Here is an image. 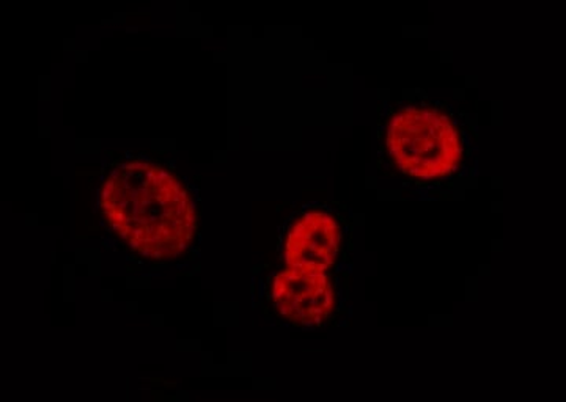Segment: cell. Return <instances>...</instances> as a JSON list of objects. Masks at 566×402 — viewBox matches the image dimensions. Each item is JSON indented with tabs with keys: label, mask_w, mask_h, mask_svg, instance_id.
Here are the masks:
<instances>
[{
	"label": "cell",
	"mask_w": 566,
	"mask_h": 402,
	"mask_svg": "<svg viewBox=\"0 0 566 402\" xmlns=\"http://www.w3.org/2000/svg\"><path fill=\"white\" fill-rule=\"evenodd\" d=\"M99 208L112 230L147 258H177L196 232L191 193L174 171L156 162L117 163L104 178Z\"/></svg>",
	"instance_id": "6da1fadb"
},
{
	"label": "cell",
	"mask_w": 566,
	"mask_h": 402,
	"mask_svg": "<svg viewBox=\"0 0 566 402\" xmlns=\"http://www.w3.org/2000/svg\"><path fill=\"white\" fill-rule=\"evenodd\" d=\"M471 136L455 107L431 98L400 100L387 114L385 158L398 180L434 191L457 180L471 156Z\"/></svg>",
	"instance_id": "7a4b0ae2"
},
{
	"label": "cell",
	"mask_w": 566,
	"mask_h": 402,
	"mask_svg": "<svg viewBox=\"0 0 566 402\" xmlns=\"http://www.w3.org/2000/svg\"><path fill=\"white\" fill-rule=\"evenodd\" d=\"M271 315L294 329H318L334 318L340 304L337 274L283 266L263 283Z\"/></svg>",
	"instance_id": "3957f363"
},
{
	"label": "cell",
	"mask_w": 566,
	"mask_h": 402,
	"mask_svg": "<svg viewBox=\"0 0 566 402\" xmlns=\"http://www.w3.org/2000/svg\"><path fill=\"white\" fill-rule=\"evenodd\" d=\"M346 244L348 234L338 212L314 203L290 215L282 229L279 253L285 266L337 274Z\"/></svg>",
	"instance_id": "277c9868"
}]
</instances>
